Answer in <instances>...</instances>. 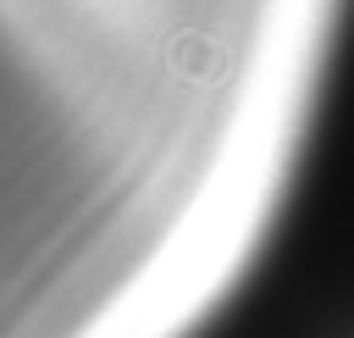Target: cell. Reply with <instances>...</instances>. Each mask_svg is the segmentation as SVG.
<instances>
[{"instance_id":"cell-1","label":"cell","mask_w":354,"mask_h":338,"mask_svg":"<svg viewBox=\"0 0 354 338\" xmlns=\"http://www.w3.org/2000/svg\"><path fill=\"white\" fill-rule=\"evenodd\" d=\"M171 66H177L183 78H194V83H216V78H221V44L205 39V33H177Z\"/></svg>"}]
</instances>
